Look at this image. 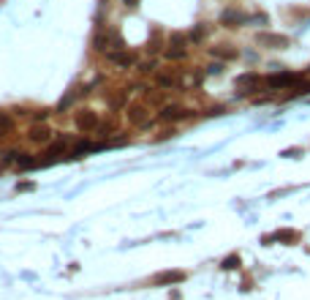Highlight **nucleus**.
<instances>
[{
    "instance_id": "7ed1b4c3",
    "label": "nucleus",
    "mask_w": 310,
    "mask_h": 300,
    "mask_svg": "<svg viewBox=\"0 0 310 300\" xmlns=\"http://www.w3.org/2000/svg\"><path fill=\"white\" fill-rule=\"evenodd\" d=\"M188 118H193V112L182 109V106H177V104H169V106H163V109L158 112L161 123H177V120H188Z\"/></svg>"
},
{
    "instance_id": "393cba45",
    "label": "nucleus",
    "mask_w": 310,
    "mask_h": 300,
    "mask_svg": "<svg viewBox=\"0 0 310 300\" xmlns=\"http://www.w3.org/2000/svg\"><path fill=\"white\" fill-rule=\"evenodd\" d=\"M207 71H210V74H221L223 66H221V63H210V66H207Z\"/></svg>"
},
{
    "instance_id": "b1692460",
    "label": "nucleus",
    "mask_w": 310,
    "mask_h": 300,
    "mask_svg": "<svg viewBox=\"0 0 310 300\" xmlns=\"http://www.w3.org/2000/svg\"><path fill=\"white\" fill-rule=\"evenodd\" d=\"M33 189H35V183H30V180L28 183H16V191H33Z\"/></svg>"
},
{
    "instance_id": "ddd939ff",
    "label": "nucleus",
    "mask_w": 310,
    "mask_h": 300,
    "mask_svg": "<svg viewBox=\"0 0 310 300\" xmlns=\"http://www.w3.org/2000/svg\"><path fill=\"white\" fill-rule=\"evenodd\" d=\"M204 38H207V28H204V25H193V30L188 33V41H191V44H201Z\"/></svg>"
},
{
    "instance_id": "cd10ccee",
    "label": "nucleus",
    "mask_w": 310,
    "mask_h": 300,
    "mask_svg": "<svg viewBox=\"0 0 310 300\" xmlns=\"http://www.w3.org/2000/svg\"><path fill=\"white\" fill-rule=\"evenodd\" d=\"M172 300H179V292H172Z\"/></svg>"
},
{
    "instance_id": "0eeeda50",
    "label": "nucleus",
    "mask_w": 310,
    "mask_h": 300,
    "mask_svg": "<svg viewBox=\"0 0 310 300\" xmlns=\"http://www.w3.org/2000/svg\"><path fill=\"white\" fill-rule=\"evenodd\" d=\"M28 140L35 142V145H49V140H52V128L44 126V123H35V126L28 131Z\"/></svg>"
},
{
    "instance_id": "4be33fe9",
    "label": "nucleus",
    "mask_w": 310,
    "mask_h": 300,
    "mask_svg": "<svg viewBox=\"0 0 310 300\" xmlns=\"http://www.w3.org/2000/svg\"><path fill=\"white\" fill-rule=\"evenodd\" d=\"M283 159H299V156H302V150H299V147H289V150H283Z\"/></svg>"
},
{
    "instance_id": "a211bd4d",
    "label": "nucleus",
    "mask_w": 310,
    "mask_h": 300,
    "mask_svg": "<svg viewBox=\"0 0 310 300\" xmlns=\"http://www.w3.org/2000/svg\"><path fill=\"white\" fill-rule=\"evenodd\" d=\"M155 85L169 90V88H174V85H177V79H174L172 74H158V77H155Z\"/></svg>"
},
{
    "instance_id": "aec40b11",
    "label": "nucleus",
    "mask_w": 310,
    "mask_h": 300,
    "mask_svg": "<svg viewBox=\"0 0 310 300\" xmlns=\"http://www.w3.org/2000/svg\"><path fill=\"white\" fill-rule=\"evenodd\" d=\"M253 22V25H269V17L267 14H253V17H248V25Z\"/></svg>"
},
{
    "instance_id": "bb28decb",
    "label": "nucleus",
    "mask_w": 310,
    "mask_h": 300,
    "mask_svg": "<svg viewBox=\"0 0 310 300\" xmlns=\"http://www.w3.org/2000/svg\"><path fill=\"white\" fill-rule=\"evenodd\" d=\"M123 3H125L128 8H136V6H139V0H123Z\"/></svg>"
},
{
    "instance_id": "423d86ee",
    "label": "nucleus",
    "mask_w": 310,
    "mask_h": 300,
    "mask_svg": "<svg viewBox=\"0 0 310 300\" xmlns=\"http://www.w3.org/2000/svg\"><path fill=\"white\" fill-rule=\"evenodd\" d=\"M185 279H188L185 270H163V273H158V276L152 279V284H158V286H174V284H182Z\"/></svg>"
},
{
    "instance_id": "f257e3e1",
    "label": "nucleus",
    "mask_w": 310,
    "mask_h": 300,
    "mask_svg": "<svg viewBox=\"0 0 310 300\" xmlns=\"http://www.w3.org/2000/svg\"><path fill=\"white\" fill-rule=\"evenodd\" d=\"M256 44H259V47H267V49H286L291 44V38L289 35H283V33L261 30V33H256Z\"/></svg>"
},
{
    "instance_id": "5701e85b",
    "label": "nucleus",
    "mask_w": 310,
    "mask_h": 300,
    "mask_svg": "<svg viewBox=\"0 0 310 300\" xmlns=\"http://www.w3.org/2000/svg\"><path fill=\"white\" fill-rule=\"evenodd\" d=\"M139 71H142V74H150V71H155V60H147V63H139Z\"/></svg>"
},
{
    "instance_id": "9d476101",
    "label": "nucleus",
    "mask_w": 310,
    "mask_h": 300,
    "mask_svg": "<svg viewBox=\"0 0 310 300\" xmlns=\"http://www.w3.org/2000/svg\"><path fill=\"white\" fill-rule=\"evenodd\" d=\"M296 74H291V71H280V74H275V77H267L264 82L269 85V88H283V85H291V82H296Z\"/></svg>"
},
{
    "instance_id": "6ab92c4d",
    "label": "nucleus",
    "mask_w": 310,
    "mask_h": 300,
    "mask_svg": "<svg viewBox=\"0 0 310 300\" xmlns=\"http://www.w3.org/2000/svg\"><path fill=\"white\" fill-rule=\"evenodd\" d=\"M185 41H188V35H182V33H172V38H169L172 47H185Z\"/></svg>"
},
{
    "instance_id": "dca6fc26",
    "label": "nucleus",
    "mask_w": 310,
    "mask_h": 300,
    "mask_svg": "<svg viewBox=\"0 0 310 300\" xmlns=\"http://www.w3.org/2000/svg\"><path fill=\"white\" fill-rule=\"evenodd\" d=\"M240 265H242L240 254H228V257H223V262H221V267H223V270H237Z\"/></svg>"
},
{
    "instance_id": "20e7f679",
    "label": "nucleus",
    "mask_w": 310,
    "mask_h": 300,
    "mask_svg": "<svg viewBox=\"0 0 310 300\" xmlns=\"http://www.w3.org/2000/svg\"><path fill=\"white\" fill-rule=\"evenodd\" d=\"M74 123H76V128H79L82 134L96 131V128H98V115L93 109H79V112H76V118H74Z\"/></svg>"
},
{
    "instance_id": "f8f14e48",
    "label": "nucleus",
    "mask_w": 310,
    "mask_h": 300,
    "mask_svg": "<svg viewBox=\"0 0 310 300\" xmlns=\"http://www.w3.org/2000/svg\"><path fill=\"white\" fill-rule=\"evenodd\" d=\"M272 240H286V243H296V240H299V232L296 229H286V227H283V229H277V232H272Z\"/></svg>"
},
{
    "instance_id": "2eb2a0df",
    "label": "nucleus",
    "mask_w": 310,
    "mask_h": 300,
    "mask_svg": "<svg viewBox=\"0 0 310 300\" xmlns=\"http://www.w3.org/2000/svg\"><path fill=\"white\" fill-rule=\"evenodd\" d=\"M166 60H185V47H172L169 44V49L163 52Z\"/></svg>"
},
{
    "instance_id": "f03ea898",
    "label": "nucleus",
    "mask_w": 310,
    "mask_h": 300,
    "mask_svg": "<svg viewBox=\"0 0 310 300\" xmlns=\"http://www.w3.org/2000/svg\"><path fill=\"white\" fill-rule=\"evenodd\" d=\"M248 17L250 14H245L240 8H223L218 22H221L223 28H242V25H248Z\"/></svg>"
},
{
    "instance_id": "1a4fd4ad",
    "label": "nucleus",
    "mask_w": 310,
    "mask_h": 300,
    "mask_svg": "<svg viewBox=\"0 0 310 300\" xmlns=\"http://www.w3.org/2000/svg\"><path fill=\"white\" fill-rule=\"evenodd\" d=\"M128 120L133 126H145L147 123V106L145 104H131L128 106Z\"/></svg>"
},
{
    "instance_id": "9b49d317",
    "label": "nucleus",
    "mask_w": 310,
    "mask_h": 300,
    "mask_svg": "<svg viewBox=\"0 0 310 300\" xmlns=\"http://www.w3.org/2000/svg\"><path fill=\"white\" fill-rule=\"evenodd\" d=\"M14 128H16L14 118L8 112H0V140H6L8 134H14Z\"/></svg>"
},
{
    "instance_id": "4468645a",
    "label": "nucleus",
    "mask_w": 310,
    "mask_h": 300,
    "mask_svg": "<svg viewBox=\"0 0 310 300\" xmlns=\"http://www.w3.org/2000/svg\"><path fill=\"white\" fill-rule=\"evenodd\" d=\"M261 82V77H259V74H253V71H248V74H240V77H237V85H250V88H256V85Z\"/></svg>"
},
{
    "instance_id": "39448f33",
    "label": "nucleus",
    "mask_w": 310,
    "mask_h": 300,
    "mask_svg": "<svg viewBox=\"0 0 310 300\" xmlns=\"http://www.w3.org/2000/svg\"><path fill=\"white\" fill-rule=\"evenodd\" d=\"M106 60L114 66H120V69H131V66H136V55L133 52H125V49H109L106 52Z\"/></svg>"
},
{
    "instance_id": "f3484780",
    "label": "nucleus",
    "mask_w": 310,
    "mask_h": 300,
    "mask_svg": "<svg viewBox=\"0 0 310 300\" xmlns=\"http://www.w3.org/2000/svg\"><path fill=\"white\" fill-rule=\"evenodd\" d=\"M65 147H68V145H65V140L55 142V145H49V147H47V156H52V159H49V161H55V159H57V156H60V153H65Z\"/></svg>"
},
{
    "instance_id": "6e6552de",
    "label": "nucleus",
    "mask_w": 310,
    "mask_h": 300,
    "mask_svg": "<svg viewBox=\"0 0 310 300\" xmlns=\"http://www.w3.org/2000/svg\"><path fill=\"white\" fill-rule=\"evenodd\" d=\"M210 55L218 57V60H237L240 49L231 47V44H215V47H210Z\"/></svg>"
},
{
    "instance_id": "a878e982",
    "label": "nucleus",
    "mask_w": 310,
    "mask_h": 300,
    "mask_svg": "<svg viewBox=\"0 0 310 300\" xmlns=\"http://www.w3.org/2000/svg\"><path fill=\"white\" fill-rule=\"evenodd\" d=\"M261 243H264V246H272L275 240H272V235H261Z\"/></svg>"
},
{
    "instance_id": "412c9836",
    "label": "nucleus",
    "mask_w": 310,
    "mask_h": 300,
    "mask_svg": "<svg viewBox=\"0 0 310 300\" xmlns=\"http://www.w3.org/2000/svg\"><path fill=\"white\" fill-rule=\"evenodd\" d=\"M49 115H52L49 109H35V112H33V120H35V123H44V120H47Z\"/></svg>"
}]
</instances>
